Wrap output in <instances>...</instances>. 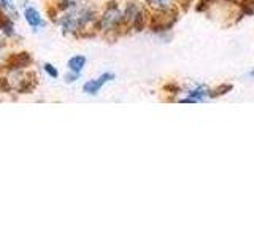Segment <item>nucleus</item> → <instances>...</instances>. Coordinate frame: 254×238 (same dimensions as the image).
Listing matches in <instances>:
<instances>
[{
  "label": "nucleus",
  "mask_w": 254,
  "mask_h": 238,
  "mask_svg": "<svg viewBox=\"0 0 254 238\" xmlns=\"http://www.w3.org/2000/svg\"><path fill=\"white\" fill-rule=\"evenodd\" d=\"M97 29L99 35L107 40H116L118 37L126 35L123 6L118 0H108L99 10Z\"/></svg>",
  "instance_id": "3"
},
{
  "label": "nucleus",
  "mask_w": 254,
  "mask_h": 238,
  "mask_svg": "<svg viewBox=\"0 0 254 238\" xmlns=\"http://www.w3.org/2000/svg\"><path fill=\"white\" fill-rule=\"evenodd\" d=\"M234 89V84H230V83H222L219 84L218 87H213V91H211V99H218V97H222V95H226L229 92H232Z\"/></svg>",
  "instance_id": "16"
},
{
  "label": "nucleus",
  "mask_w": 254,
  "mask_h": 238,
  "mask_svg": "<svg viewBox=\"0 0 254 238\" xmlns=\"http://www.w3.org/2000/svg\"><path fill=\"white\" fill-rule=\"evenodd\" d=\"M86 2H89V0H48V18L51 21L58 13L71 10V8L79 6Z\"/></svg>",
  "instance_id": "11"
},
{
  "label": "nucleus",
  "mask_w": 254,
  "mask_h": 238,
  "mask_svg": "<svg viewBox=\"0 0 254 238\" xmlns=\"http://www.w3.org/2000/svg\"><path fill=\"white\" fill-rule=\"evenodd\" d=\"M83 73H76V71H71V70H67V73L64 75V83L65 84H75L78 83L79 79H81Z\"/></svg>",
  "instance_id": "18"
},
{
  "label": "nucleus",
  "mask_w": 254,
  "mask_h": 238,
  "mask_svg": "<svg viewBox=\"0 0 254 238\" xmlns=\"http://www.w3.org/2000/svg\"><path fill=\"white\" fill-rule=\"evenodd\" d=\"M97 21L99 8L91 2H86L67 11H61L51 19V22L59 29L61 35L73 38H91L99 35Z\"/></svg>",
  "instance_id": "1"
},
{
  "label": "nucleus",
  "mask_w": 254,
  "mask_h": 238,
  "mask_svg": "<svg viewBox=\"0 0 254 238\" xmlns=\"http://www.w3.org/2000/svg\"><path fill=\"white\" fill-rule=\"evenodd\" d=\"M86 67H87V58L84 54H73L67 60V70L76 71V73H83Z\"/></svg>",
  "instance_id": "14"
},
{
  "label": "nucleus",
  "mask_w": 254,
  "mask_h": 238,
  "mask_svg": "<svg viewBox=\"0 0 254 238\" xmlns=\"http://www.w3.org/2000/svg\"><path fill=\"white\" fill-rule=\"evenodd\" d=\"M19 6H21L22 19L26 21L27 27L30 29L32 34H40V32H43L48 27V19L32 2H29V0H22Z\"/></svg>",
  "instance_id": "6"
},
{
  "label": "nucleus",
  "mask_w": 254,
  "mask_h": 238,
  "mask_svg": "<svg viewBox=\"0 0 254 238\" xmlns=\"http://www.w3.org/2000/svg\"><path fill=\"white\" fill-rule=\"evenodd\" d=\"M211 91L213 87L206 86L203 83H189L188 86H183V95L175 102L178 103H203L206 100H211Z\"/></svg>",
  "instance_id": "7"
},
{
  "label": "nucleus",
  "mask_w": 254,
  "mask_h": 238,
  "mask_svg": "<svg viewBox=\"0 0 254 238\" xmlns=\"http://www.w3.org/2000/svg\"><path fill=\"white\" fill-rule=\"evenodd\" d=\"M115 79H116V75L113 73V71H103V73H100L99 76L86 79L81 86V92L84 95H89V97H97V95L102 92L103 87L110 83H113Z\"/></svg>",
  "instance_id": "8"
},
{
  "label": "nucleus",
  "mask_w": 254,
  "mask_h": 238,
  "mask_svg": "<svg viewBox=\"0 0 254 238\" xmlns=\"http://www.w3.org/2000/svg\"><path fill=\"white\" fill-rule=\"evenodd\" d=\"M16 22H18V21H14V19L10 18V16L3 14L2 19H0V34H2L14 48H18V46L22 45L24 37L19 32L18 26H16Z\"/></svg>",
  "instance_id": "9"
},
{
  "label": "nucleus",
  "mask_w": 254,
  "mask_h": 238,
  "mask_svg": "<svg viewBox=\"0 0 254 238\" xmlns=\"http://www.w3.org/2000/svg\"><path fill=\"white\" fill-rule=\"evenodd\" d=\"M143 3L149 8V11H161L177 6V0H143Z\"/></svg>",
  "instance_id": "15"
},
{
  "label": "nucleus",
  "mask_w": 254,
  "mask_h": 238,
  "mask_svg": "<svg viewBox=\"0 0 254 238\" xmlns=\"http://www.w3.org/2000/svg\"><path fill=\"white\" fill-rule=\"evenodd\" d=\"M0 10L3 14L10 16L11 19L19 21L22 18L21 6L18 3V0H0Z\"/></svg>",
  "instance_id": "12"
},
{
  "label": "nucleus",
  "mask_w": 254,
  "mask_h": 238,
  "mask_svg": "<svg viewBox=\"0 0 254 238\" xmlns=\"http://www.w3.org/2000/svg\"><path fill=\"white\" fill-rule=\"evenodd\" d=\"M123 14H124L126 34L141 32L148 29L149 26L151 11L145 3L140 2V0H126L123 5Z\"/></svg>",
  "instance_id": "4"
},
{
  "label": "nucleus",
  "mask_w": 254,
  "mask_h": 238,
  "mask_svg": "<svg viewBox=\"0 0 254 238\" xmlns=\"http://www.w3.org/2000/svg\"><path fill=\"white\" fill-rule=\"evenodd\" d=\"M2 16H3V13H2V10H0V19H2Z\"/></svg>",
  "instance_id": "20"
},
{
  "label": "nucleus",
  "mask_w": 254,
  "mask_h": 238,
  "mask_svg": "<svg viewBox=\"0 0 254 238\" xmlns=\"http://www.w3.org/2000/svg\"><path fill=\"white\" fill-rule=\"evenodd\" d=\"M32 65H34V56H32V53L27 50H18V48H14L10 56V60L6 63V68L27 70L32 68Z\"/></svg>",
  "instance_id": "10"
},
{
  "label": "nucleus",
  "mask_w": 254,
  "mask_h": 238,
  "mask_svg": "<svg viewBox=\"0 0 254 238\" xmlns=\"http://www.w3.org/2000/svg\"><path fill=\"white\" fill-rule=\"evenodd\" d=\"M13 50H14V46L0 34V71H3L6 68V63L10 60Z\"/></svg>",
  "instance_id": "13"
},
{
  "label": "nucleus",
  "mask_w": 254,
  "mask_h": 238,
  "mask_svg": "<svg viewBox=\"0 0 254 238\" xmlns=\"http://www.w3.org/2000/svg\"><path fill=\"white\" fill-rule=\"evenodd\" d=\"M248 76H250L251 79H254V68H253V70L250 71V73H248Z\"/></svg>",
  "instance_id": "19"
},
{
  "label": "nucleus",
  "mask_w": 254,
  "mask_h": 238,
  "mask_svg": "<svg viewBox=\"0 0 254 238\" xmlns=\"http://www.w3.org/2000/svg\"><path fill=\"white\" fill-rule=\"evenodd\" d=\"M180 18V6H172L167 8V10L161 11H151V19H149V26L148 29L156 34L157 37H161L164 34H169L173 29L175 24L178 22Z\"/></svg>",
  "instance_id": "5"
},
{
  "label": "nucleus",
  "mask_w": 254,
  "mask_h": 238,
  "mask_svg": "<svg viewBox=\"0 0 254 238\" xmlns=\"http://www.w3.org/2000/svg\"><path fill=\"white\" fill-rule=\"evenodd\" d=\"M42 71H43V73H45L48 78H50V79H58V78L61 76L58 67H56L54 63H51V62H43V63H42Z\"/></svg>",
  "instance_id": "17"
},
{
  "label": "nucleus",
  "mask_w": 254,
  "mask_h": 238,
  "mask_svg": "<svg viewBox=\"0 0 254 238\" xmlns=\"http://www.w3.org/2000/svg\"><path fill=\"white\" fill-rule=\"evenodd\" d=\"M178 2H180V0H177V5H178Z\"/></svg>",
  "instance_id": "21"
},
{
  "label": "nucleus",
  "mask_w": 254,
  "mask_h": 238,
  "mask_svg": "<svg viewBox=\"0 0 254 238\" xmlns=\"http://www.w3.org/2000/svg\"><path fill=\"white\" fill-rule=\"evenodd\" d=\"M38 87V75L35 70L27 68H5L0 71V94L10 97L34 94Z\"/></svg>",
  "instance_id": "2"
}]
</instances>
